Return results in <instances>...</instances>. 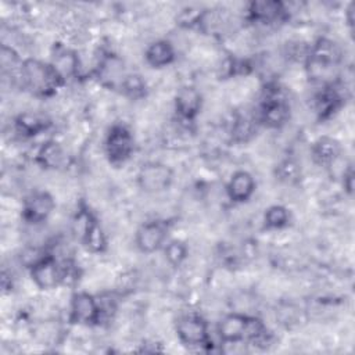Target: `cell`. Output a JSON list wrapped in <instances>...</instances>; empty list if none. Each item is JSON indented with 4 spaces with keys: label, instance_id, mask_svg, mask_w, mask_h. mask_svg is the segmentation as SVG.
I'll return each mask as SVG.
<instances>
[{
    "label": "cell",
    "instance_id": "6da1fadb",
    "mask_svg": "<svg viewBox=\"0 0 355 355\" xmlns=\"http://www.w3.org/2000/svg\"><path fill=\"white\" fill-rule=\"evenodd\" d=\"M23 81L32 92L38 94H48L53 89H56L60 82V75L54 70V67L46 65L37 60H28L24 63L23 70Z\"/></svg>",
    "mask_w": 355,
    "mask_h": 355
},
{
    "label": "cell",
    "instance_id": "5bb4252c",
    "mask_svg": "<svg viewBox=\"0 0 355 355\" xmlns=\"http://www.w3.org/2000/svg\"><path fill=\"white\" fill-rule=\"evenodd\" d=\"M250 12L257 20L272 21L282 14L283 8L278 2H256L252 5Z\"/></svg>",
    "mask_w": 355,
    "mask_h": 355
},
{
    "label": "cell",
    "instance_id": "9c48e42d",
    "mask_svg": "<svg viewBox=\"0 0 355 355\" xmlns=\"http://www.w3.org/2000/svg\"><path fill=\"white\" fill-rule=\"evenodd\" d=\"M256 189V183L253 176L246 171L236 172L229 185H227V194L233 201H246L250 199Z\"/></svg>",
    "mask_w": 355,
    "mask_h": 355
},
{
    "label": "cell",
    "instance_id": "52a82bcc",
    "mask_svg": "<svg viewBox=\"0 0 355 355\" xmlns=\"http://www.w3.org/2000/svg\"><path fill=\"white\" fill-rule=\"evenodd\" d=\"M100 316V307L96 300L86 293L77 294L72 300L71 319L77 323H92Z\"/></svg>",
    "mask_w": 355,
    "mask_h": 355
},
{
    "label": "cell",
    "instance_id": "e0dca14e",
    "mask_svg": "<svg viewBox=\"0 0 355 355\" xmlns=\"http://www.w3.org/2000/svg\"><path fill=\"white\" fill-rule=\"evenodd\" d=\"M287 221H289V212L285 207H281V205L271 207L265 214V223L268 227H272V229L285 226Z\"/></svg>",
    "mask_w": 355,
    "mask_h": 355
},
{
    "label": "cell",
    "instance_id": "30bf717a",
    "mask_svg": "<svg viewBox=\"0 0 355 355\" xmlns=\"http://www.w3.org/2000/svg\"><path fill=\"white\" fill-rule=\"evenodd\" d=\"M201 105V97L193 88H183L176 96L178 112L185 118H193Z\"/></svg>",
    "mask_w": 355,
    "mask_h": 355
},
{
    "label": "cell",
    "instance_id": "8fae6325",
    "mask_svg": "<svg viewBox=\"0 0 355 355\" xmlns=\"http://www.w3.org/2000/svg\"><path fill=\"white\" fill-rule=\"evenodd\" d=\"M289 116V107L287 104L276 97L268 99L263 110V120L271 127L282 125Z\"/></svg>",
    "mask_w": 355,
    "mask_h": 355
},
{
    "label": "cell",
    "instance_id": "ac0fdd59",
    "mask_svg": "<svg viewBox=\"0 0 355 355\" xmlns=\"http://www.w3.org/2000/svg\"><path fill=\"white\" fill-rule=\"evenodd\" d=\"M53 67L57 71V74L60 75V78H64L67 75H71L75 71L77 59L71 54H63L61 57L57 59V61L54 63Z\"/></svg>",
    "mask_w": 355,
    "mask_h": 355
},
{
    "label": "cell",
    "instance_id": "44dd1931",
    "mask_svg": "<svg viewBox=\"0 0 355 355\" xmlns=\"http://www.w3.org/2000/svg\"><path fill=\"white\" fill-rule=\"evenodd\" d=\"M298 172L297 165L293 161H285L283 164H281L279 167V174L282 176V179H294L296 175Z\"/></svg>",
    "mask_w": 355,
    "mask_h": 355
},
{
    "label": "cell",
    "instance_id": "7a4b0ae2",
    "mask_svg": "<svg viewBox=\"0 0 355 355\" xmlns=\"http://www.w3.org/2000/svg\"><path fill=\"white\" fill-rule=\"evenodd\" d=\"M107 154L111 163L121 164L127 161L134 150V139L124 127H114L107 138Z\"/></svg>",
    "mask_w": 355,
    "mask_h": 355
},
{
    "label": "cell",
    "instance_id": "ba28073f",
    "mask_svg": "<svg viewBox=\"0 0 355 355\" xmlns=\"http://www.w3.org/2000/svg\"><path fill=\"white\" fill-rule=\"evenodd\" d=\"M54 208V201L48 193H37L26 203L24 216L30 222H42Z\"/></svg>",
    "mask_w": 355,
    "mask_h": 355
},
{
    "label": "cell",
    "instance_id": "3957f363",
    "mask_svg": "<svg viewBox=\"0 0 355 355\" xmlns=\"http://www.w3.org/2000/svg\"><path fill=\"white\" fill-rule=\"evenodd\" d=\"M139 185L146 192H161L167 189L172 181V172L163 164H148L139 172Z\"/></svg>",
    "mask_w": 355,
    "mask_h": 355
},
{
    "label": "cell",
    "instance_id": "2e32d148",
    "mask_svg": "<svg viewBox=\"0 0 355 355\" xmlns=\"http://www.w3.org/2000/svg\"><path fill=\"white\" fill-rule=\"evenodd\" d=\"M17 128L26 135H37L46 128V123L38 115L24 114L17 120Z\"/></svg>",
    "mask_w": 355,
    "mask_h": 355
},
{
    "label": "cell",
    "instance_id": "ffe728a7",
    "mask_svg": "<svg viewBox=\"0 0 355 355\" xmlns=\"http://www.w3.org/2000/svg\"><path fill=\"white\" fill-rule=\"evenodd\" d=\"M124 88L132 94V96H136L142 92L143 89V82L141 81L139 77H128L125 81H124Z\"/></svg>",
    "mask_w": 355,
    "mask_h": 355
},
{
    "label": "cell",
    "instance_id": "7c38bea8",
    "mask_svg": "<svg viewBox=\"0 0 355 355\" xmlns=\"http://www.w3.org/2000/svg\"><path fill=\"white\" fill-rule=\"evenodd\" d=\"M174 49L171 43L165 41H160L153 43L148 52H146V59L150 65L153 67H165L174 60Z\"/></svg>",
    "mask_w": 355,
    "mask_h": 355
},
{
    "label": "cell",
    "instance_id": "8992f818",
    "mask_svg": "<svg viewBox=\"0 0 355 355\" xmlns=\"http://www.w3.org/2000/svg\"><path fill=\"white\" fill-rule=\"evenodd\" d=\"M165 227L160 222H149L143 225L136 236L138 247L143 253H153L156 252L165 239Z\"/></svg>",
    "mask_w": 355,
    "mask_h": 355
},
{
    "label": "cell",
    "instance_id": "277c9868",
    "mask_svg": "<svg viewBox=\"0 0 355 355\" xmlns=\"http://www.w3.org/2000/svg\"><path fill=\"white\" fill-rule=\"evenodd\" d=\"M176 332L182 343L187 345H203L207 343V323L199 316H183L178 321Z\"/></svg>",
    "mask_w": 355,
    "mask_h": 355
},
{
    "label": "cell",
    "instance_id": "9a60e30c",
    "mask_svg": "<svg viewBox=\"0 0 355 355\" xmlns=\"http://www.w3.org/2000/svg\"><path fill=\"white\" fill-rule=\"evenodd\" d=\"M314 154L319 163H332L338 154V145L333 139L323 138L315 143Z\"/></svg>",
    "mask_w": 355,
    "mask_h": 355
},
{
    "label": "cell",
    "instance_id": "d6986e66",
    "mask_svg": "<svg viewBox=\"0 0 355 355\" xmlns=\"http://www.w3.org/2000/svg\"><path fill=\"white\" fill-rule=\"evenodd\" d=\"M165 254L171 264L179 265L186 257V247L181 242H172L167 246Z\"/></svg>",
    "mask_w": 355,
    "mask_h": 355
},
{
    "label": "cell",
    "instance_id": "4fadbf2b",
    "mask_svg": "<svg viewBox=\"0 0 355 355\" xmlns=\"http://www.w3.org/2000/svg\"><path fill=\"white\" fill-rule=\"evenodd\" d=\"M38 159H39V163L46 168H59L64 164L65 154L59 143L49 142L41 149Z\"/></svg>",
    "mask_w": 355,
    "mask_h": 355
},
{
    "label": "cell",
    "instance_id": "5b68a950",
    "mask_svg": "<svg viewBox=\"0 0 355 355\" xmlns=\"http://www.w3.org/2000/svg\"><path fill=\"white\" fill-rule=\"evenodd\" d=\"M31 275H32V279L37 283V286H39L43 290L56 287L59 281L61 279V274L57 268V264L50 257H45V258H41L39 261H37L32 265Z\"/></svg>",
    "mask_w": 355,
    "mask_h": 355
}]
</instances>
